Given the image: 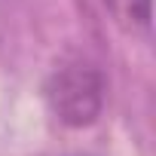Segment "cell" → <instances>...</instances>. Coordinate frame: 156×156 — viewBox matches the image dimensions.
<instances>
[{"label":"cell","mask_w":156,"mask_h":156,"mask_svg":"<svg viewBox=\"0 0 156 156\" xmlns=\"http://www.w3.org/2000/svg\"><path fill=\"white\" fill-rule=\"evenodd\" d=\"M101 3L126 34H138L150 28V19H153L150 0H101Z\"/></svg>","instance_id":"obj_2"},{"label":"cell","mask_w":156,"mask_h":156,"mask_svg":"<svg viewBox=\"0 0 156 156\" xmlns=\"http://www.w3.org/2000/svg\"><path fill=\"white\" fill-rule=\"evenodd\" d=\"M52 116L67 129H86L101 116L104 80L92 64H67L55 70L43 86Z\"/></svg>","instance_id":"obj_1"}]
</instances>
